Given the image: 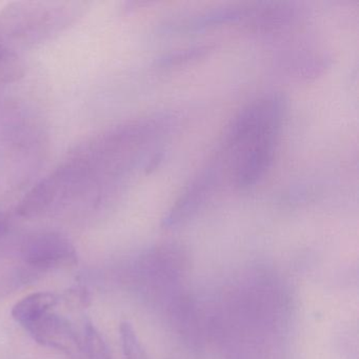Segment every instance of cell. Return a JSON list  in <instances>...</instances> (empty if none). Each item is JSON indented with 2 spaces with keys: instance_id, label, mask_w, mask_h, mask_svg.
Segmentation results:
<instances>
[{
  "instance_id": "cell-6",
  "label": "cell",
  "mask_w": 359,
  "mask_h": 359,
  "mask_svg": "<svg viewBox=\"0 0 359 359\" xmlns=\"http://www.w3.org/2000/svg\"><path fill=\"white\" fill-rule=\"evenodd\" d=\"M24 72V66L18 56L0 43V85L18 81Z\"/></svg>"
},
{
  "instance_id": "cell-4",
  "label": "cell",
  "mask_w": 359,
  "mask_h": 359,
  "mask_svg": "<svg viewBox=\"0 0 359 359\" xmlns=\"http://www.w3.org/2000/svg\"><path fill=\"white\" fill-rule=\"evenodd\" d=\"M26 329L39 344L60 351L72 358L79 356L83 350L72 325L58 315L47 313L27 325Z\"/></svg>"
},
{
  "instance_id": "cell-3",
  "label": "cell",
  "mask_w": 359,
  "mask_h": 359,
  "mask_svg": "<svg viewBox=\"0 0 359 359\" xmlns=\"http://www.w3.org/2000/svg\"><path fill=\"white\" fill-rule=\"evenodd\" d=\"M22 253L28 264L37 268H51L74 257L75 250L64 235L43 232L26 239Z\"/></svg>"
},
{
  "instance_id": "cell-1",
  "label": "cell",
  "mask_w": 359,
  "mask_h": 359,
  "mask_svg": "<svg viewBox=\"0 0 359 359\" xmlns=\"http://www.w3.org/2000/svg\"><path fill=\"white\" fill-rule=\"evenodd\" d=\"M285 114L283 96L269 94L237 115L207 163L222 186L229 182L239 190H247L266 175L274 159Z\"/></svg>"
},
{
  "instance_id": "cell-9",
  "label": "cell",
  "mask_w": 359,
  "mask_h": 359,
  "mask_svg": "<svg viewBox=\"0 0 359 359\" xmlns=\"http://www.w3.org/2000/svg\"><path fill=\"white\" fill-rule=\"evenodd\" d=\"M121 337L127 359H148L133 327L129 323H121Z\"/></svg>"
},
{
  "instance_id": "cell-8",
  "label": "cell",
  "mask_w": 359,
  "mask_h": 359,
  "mask_svg": "<svg viewBox=\"0 0 359 359\" xmlns=\"http://www.w3.org/2000/svg\"><path fill=\"white\" fill-rule=\"evenodd\" d=\"M85 348L88 359H112L100 332L90 323L85 327Z\"/></svg>"
},
{
  "instance_id": "cell-5",
  "label": "cell",
  "mask_w": 359,
  "mask_h": 359,
  "mask_svg": "<svg viewBox=\"0 0 359 359\" xmlns=\"http://www.w3.org/2000/svg\"><path fill=\"white\" fill-rule=\"evenodd\" d=\"M57 298L49 292H39L22 298L15 304L12 315L16 321L25 327L34 323L43 315L50 312L56 304Z\"/></svg>"
},
{
  "instance_id": "cell-2",
  "label": "cell",
  "mask_w": 359,
  "mask_h": 359,
  "mask_svg": "<svg viewBox=\"0 0 359 359\" xmlns=\"http://www.w3.org/2000/svg\"><path fill=\"white\" fill-rule=\"evenodd\" d=\"M68 3H16L0 15V28L18 39H45L70 24L76 8Z\"/></svg>"
},
{
  "instance_id": "cell-7",
  "label": "cell",
  "mask_w": 359,
  "mask_h": 359,
  "mask_svg": "<svg viewBox=\"0 0 359 359\" xmlns=\"http://www.w3.org/2000/svg\"><path fill=\"white\" fill-rule=\"evenodd\" d=\"M212 46L203 45L197 47L188 48V49L180 50V51L172 52L161 57L158 60L159 68L168 69L174 67L182 66L187 62L197 60L198 58L207 55L211 50Z\"/></svg>"
},
{
  "instance_id": "cell-10",
  "label": "cell",
  "mask_w": 359,
  "mask_h": 359,
  "mask_svg": "<svg viewBox=\"0 0 359 359\" xmlns=\"http://www.w3.org/2000/svg\"><path fill=\"white\" fill-rule=\"evenodd\" d=\"M8 219L4 214L0 213V236L7 231Z\"/></svg>"
}]
</instances>
